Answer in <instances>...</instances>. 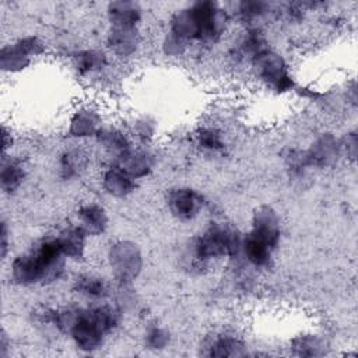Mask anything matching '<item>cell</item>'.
Returning a JSON list of instances; mask_svg holds the SVG:
<instances>
[{
	"mask_svg": "<svg viewBox=\"0 0 358 358\" xmlns=\"http://www.w3.org/2000/svg\"><path fill=\"white\" fill-rule=\"evenodd\" d=\"M7 248H8V242H7V225L3 221L1 222V257L4 259L7 255Z\"/></svg>",
	"mask_w": 358,
	"mask_h": 358,
	"instance_id": "obj_28",
	"label": "cell"
},
{
	"mask_svg": "<svg viewBox=\"0 0 358 358\" xmlns=\"http://www.w3.org/2000/svg\"><path fill=\"white\" fill-rule=\"evenodd\" d=\"M197 145L207 152H220L225 148L222 134L214 127H203L196 134Z\"/></svg>",
	"mask_w": 358,
	"mask_h": 358,
	"instance_id": "obj_26",
	"label": "cell"
},
{
	"mask_svg": "<svg viewBox=\"0 0 358 358\" xmlns=\"http://www.w3.org/2000/svg\"><path fill=\"white\" fill-rule=\"evenodd\" d=\"M78 225L88 236L101 235L108 227V215L102 206L95 203L84 204L77 211Z\"/></svg>",
	"mask_w": 358,
	"mask_h": 358,
	"instance_id": "obj_16",
	"label": "cell"
},
{
	"mask_svg": "<svg viewBox=\"0 0 358 358\" xmlns=\"http://www.w3.org/2000/svg\"><path fill=\"white\" fill-rule=\"evenodd\" d=\"M140 42L138 27H110L108 48L117 56H130Z\"/></svg>",
	"mask_w": 358,
	"mask_h": 358,
	"instance_id": "obj_12",
	"label": "cell"
},
{
	"mask_svg": "<svg viewBox=\"0 0 358 358\" xmlns=\"http://www.w3.org/2000/svg\"><path fill=\"white\" fill-rule=\"evenodd\" d=\"M228 25V14L215 1H196L178 10L169 21V35L185 45L190 42L214 43Z\"/></svg>",
	"mask_w": 358,
	"mask_h": 358,
	"instance_id": "obj_1",
	"label": "cell"
},
{
	"mask_svg": "<svg viewBox=\"0 0 358 358\" xmlns=\"http://www.w3.org/2000/svg\"><path fill=\"white\" fill-rule=\"evenodd\" d=\"M113 165L119 166L126 173H129L133 179L137 180L145 176L152 169V158L147 151L130 148L129 151L117 157Z\"/></svg>",
	"mask_w": 358,
	"mask_h": 358,
	"instance_id": "obj_13",
	"label": "cell"
},
{
	"mask_svg": "<svg viewBox=\"0 0 358 358\" xmlns=\"http://www.w3.org/2000/svg\"><path fill=\"white\" fill-rule=\"evenodd\" d=\"M87 157L78 150H66L59 159L60 175L64 179H71L85 168Z\"/></svg>",
	"mask_w": 358,
	"mask_h": 358,
	"instance_id": "obj_24",
	"label": "cell"
},
{
	"mask_svg": "<svg viewBox=\"0 0 358 358\" xmlns=\"http://www.w3.org/2000/svg\"><path fill=\"white\" fill-rule=\"evenodd\" d=\"M87 236L88 235L78 224L69 225L56 235L64 256L71 260H78L84 256Z\"/></svg>",
	"mask_w": 358,
	"mask_h": 358,
	"instance_id": "obj_14",
	"label": "cell"
},
{
	"mask_svg": "<svg viewBox=\"0 0 358 358\" xmlns=\"http://www.w3.org/2000/svg\"><path fill=\"white\" fill-rule=\"evenodd\" d=\"M67 260L56 235L46 236L13 260L11 275L21 285L50 284L63 275Z\"/></svg>",
	"mask_w": 358,
	"mask_h": 358,
	"instance_id": "obj_2",
	"label": "cell"
},
{
	"mask_svg": "<svg viewBox=\"0 0 358 358\" xmlns=\"http://www.w3.org/2000/svg\"><path fill=\"white\" fill-rule=\"evenodd\" d=\"M24 178H25V172L21 162L3 154L1 172H0V182H1L3 192L6 193L15 192L22 185Z\"/></svg>",
	"mask_w": 358,
	"mask_h": 358,
	"instance_id": "obj_19",
	"label": "cell"
},
{
	"mask_svg": "<svg viewBox=\"0 0 358 358\" xmlns=\"http://www.w3.org/2000/svg\"><path fill=\"white\" fill-rule=\"evenodd\" d=\"M252 64L256 70L257 77L271 90L277 92H287L294 88V80L284 57L271 50L270 48L260 52Z\"/></svg>",
	"mask_w": 358,
	"mask_h": 358,
	"instance_id": "obj_5",
	"label": "cell"
},
{
	"mask_svg": "<svg viewBox=\"0 0 358 358\" xmlns=\"http://www.w3.org/2000/svg\"><path fill=\"white\" fill-rule=\"evenodd\" d=\"M266 243H268L273 249L278 246L281 227L280 218L277 213L270 206H260L253 213L252 220V229L249 231Z\"/></svg>",
	"mask_w": 358,
	"mask_h": 358,
	"instance_id": "obj_8",
	"label": "cell"
},
{
	"mask_svg": "<svg viewBox=\"0 0 358 358\" xmlns=\"http://www.w3.org/2000/svg\"><path fill=\"white\" fill-rule=\"evenodd\" d=\"M45 52L43 42L36 36H25L14 43L3 46L0 53L1 69L6 71H20L27 69L32 57H36Z\"/></svg>",
	"mask_w": 358,
	"mask_h": 358,
	"instance_id": "obj_6",
	"label": "cell"
},
{
	"mask_svg": "<svg viewBox=\"0 0 358 358\" xmlns=\"http://www.w3.org/2000/svg\"><path fill=\"white\" fill-rule=\"evenodd\" d=\"M341 144L331 134H323L305 151L308 166H327L333 164L341 150Z\"/></svg>",
	"mask_w": 358,
	"mask_h": 358,
	"instance_id": "obj_11",
	"label": "cell"
},
{
	"mask_svg": "<svg viewBox=\"0 0 358 358\" xmlns=\"http://www.w3.org/2000/svg\"><path fill=\"white\" fill-rule=\"evenodd\" d=\"M110 260L122 284L131 281L140 270V253L131 243L120 242L115 245L110 250Z\"/></svg>",
	"mask_w": 358,
	"mask_h": 358,
	"instance_id": "obj_9",
	"label": "cell"
},
{
	"mask_svg": "<svg viewBox=\"0 0 358 358\" xmlns=\"http://www.w3.org/2000/svg\"><path fill=\"white\" fill-rule=\"evenodd\" d=\"M106 13L110 27H138L141 21V8L134 1H113Z\"/></svg>",
	"mask_w": 358,
	"mask_h": 358,
	"instance_id": "obj_17",
	"label": "cell"
},
{
	"mask_svg": "<svg viewBox=\"0 0 358 358\" xmlns=\"http://www.w3.org/2000/svg\"><path fill=\"white\" fill-rule=\"evenodd\" d=\"M74 289L87 299L99 302L109 295L108 282L94 274H81L74 281Z\"/></svg>",
	"mask_w": 358,
	"mask_h": 358,
	"instance_id": "obj_18",
	"label": "cell"
},
{
	"mask_svg": "<svg viewBox=\"0 0 358 358\" xmlns=\"http://www.w3.org/2000/svg\"><path fill=\"white\" fill-rule=\"evenodd\" d=\"M120 320V310L108 303H96L88 308H76L67 334L83 351L99 348L103 338Z\"/></svg>",
	"mask_w": 358,
	"mask_h": 358,
	"instance_id": "obj_3",
	"label": "cell"
},
{
	"mask_svg": "<svg viewBox=\"0 0 358 358\" xmlns=\"http://www.w3.org/2000/svg\"><path fill=\"white\" fill-rule=\"evenodd\" d=\"M241 239L242 235L236 229L225 224H211L193 241L190 249L193 264H206L222 257L238 259Z\"/></svg>",
	"mask_w": 358,
	"mask_h": 358,
	"instance_id": "obj_4",
	"label": "cell"
},
{
	"mask_svg": "<svg viewBox=\"0 0 358 358\" xmlns=\"http://www.w3.org/2000/svg\"><path fill=\"white\" fill-rule=\"evenodd\" d=\"M274 250L275 249H273L268 243H266L252 232H248L242 235L238 257H242L249 266L255 268H267L271 264Z\"/></svg>",
	"mask_w": 358,
	"mask_h": 358,
	"instance_id": "obj_10",
	"label": "cell"
},
{
	"mask_svg": "<svg viewBox=\"0 0 358 358\" xmlns=\"http://www.w3.org/2000/svg\"><path fill=\"white\" fill-rule=\"evenodd\" d=\"M102 187L113 197H126L136 187V179L116 165L109 166L102 175Z\"/></svg>",
	"mask_w": 358,
	"mask_h": 358,
	"instance_id": "obj_15",
	"label": "cell"
},
{
	"mask_svg": "<svg viewBox=\"0 0 358 358\" xmlns=\"http://www.w3.org/2000/svg\"><path fill=\"white\" fill-rule=\"evenodd\" d=\"M99 119L95 112L90 109H80L70 122V134L76 138L96 136L101 130Z\"/></svg>",
	"mask_w": 358,
	"mask_h": 358,
	"instance_id": "obj_20",
	"label": "cell"
},
{
	"mask_svg": "<svg viewBox=\"0 0 358 358\" xmlns=\"http://www.w3.org/2000/svg\"><path fill=\"white\" fill-rule=\"evenodd\" d=\"M96 137H98L101 145L108 152H110L115 159L131 148L130 141L127 140L126 134L117 129H101L98 131Z\"/></svg>",
	"mask_w": 358,
	"mask_h": 358,
	"instance_id": "obj_21",
	"label": "cell"
},
{
	"mask_svg": "<svg viewBox=\"0 0 358 358\" xmlns=\"http://www.w3.org/2000/svg\"><path fill=\"white\" fill-rule=\"evenodd\" d=\"M145 340H147V345L148 347H151V348H162L168 343V334H166L165 330H162L159 327H152L147 333Z\"/></svg>",
	"mask_w": 358,
	"mask_h": 358,
	"instance_id": "obj_27",
	"label": "cell"
},
{
	"mask_svg": "<svg viewBox=\"0 0 358 358\" xmlns=\"http://www.w3.org/2000/svg\"><path fill=\"white\" fill-rule=\"evenodd\" d=\"M245 345L235 337L231 336H221L214 338L210 344V355L213 357H234V355H243Z\"/></svg>",
	"mask_w": 358,
	"mask_h": 358,
	"instance_id": "obj_25",
	"label": "cell"
},
{
	"mask_svg": "<svg viewBox=\"0 0 358 358\" xmlns=\"http://www.w3.org/2000/svg\"><path fill=\"white\" fill-rule=\"evenodd\" d=\"M74 62H76V69L80 76H88V74L98 73L108 63L106 55L103 52L95 50V49H87V50L77 53V56L74 57Z\"/></svg>",
	"mask_w": 358,
	"mask_h": 358,
	"instance_id": "obj_22",
	"label": "cell"
},
{
	"mask_svg": "<svg viewBox=\"0 0 358 358\" xmlns=\"http://www.w3.org/2000/svg\"><path fill=\"white\" fill-rule=\"evenodd\" d=\"M168 208L178 220L189 221L201 213L204 199L192 187H176L168 193Z\"/></svg>",
	"mask_w": 358,
	"mask_h": 358,
	"instance_id": "obj_7",
	"label": "cell"
},
{
	"mask_svg": "<svg viewBox=\"0 0 358 358\" xmlns=\"http://www.w3.org/2000/svg\"><path fill=\"white\" fill-rule=\"evenodd\" d=\"M271 13V6L264 1H241L236 4V15L249 27H259L262 21Z\"/></svg>",
	"mask_w": 358,
	"mask_h": 358,
	"instance_id": "obj_23",
	"label": "cell"
}]
</instances>
